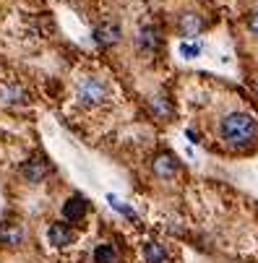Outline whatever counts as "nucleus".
Wrapping results in <instances>:
<instances>
[{
    "label": "nucleus",
    "instance_id": "obj_1",
    "mask_svg": "<svg viewBox=\"0 0 258 263\" xmlns=\"http://www.w3.org/2000/svg\"><path fill=\"white\" fill-rule=\"evenodd\" d=\"M219 136L230 148H250L258 141V120L250 112H227L219 123Z\"/></svg>",
    "mask_w": 258,
    "mask_h": 263
},
{
    "label": "nucleus",
    "instance_id": "obj_2",
    "mask_svg": "<svg viewBox=\"0 0 258 263\" xmlns=\"http://www.w3.org/2000/svg\"><path fill=\"white\" fill-rule=\"evenodd\" d=\"M76 97H79V104H84V107H99L109 97V84L99 76H86L79 81Z\"/></svg>",
    "mask_w": 258,
    "mask_h": 263
},
{
    "label": "nucleus",
    "instance_id": "obj_3",
    "mask_svg": "<svg viewBox=\"0 0 258 263\" xmlns=\"http://www.w3.org/2000/svg\"><path fill=\"white\" fill-rule=\"evenodd\" d=\"M209 26V21L198 13V11H182L177 16V31L182 40H196L198 34H204Z\"/></svg>",
    "mask_w": 258,
    "mask_h": 263
},
{
    "label": "nucleus",
    "instance_id": "obj_4",
    "mask_svg": "<svg viewBox=\"0 0 258 263\" xmlns=\"http://www.w3.org/2000/svg\"><path fill=\"white\" fill-rule=\"evenodd\" d=\"M136 47L143 58H152L154 52H159L162 47V34L157 26H141L138 29V36H136Z\"/></svg>",
    "mask_w": 258,
    "mask_h": 263
},
{
    "label": "nucleus",
    "instance_id": "obj_5",
    "mask_svg": "<svg viewBox=\"0 0 258 263\" xmlns=\"http://www.w3.org/2000/svg\"><path fill=\"white\" fill-rule=\"evenodd\" d=\"M52 172V167H50V162L45 159V157H31V159H26L24 164H21V177L26 180V182H31V185H40L47 175Z\"/></svg>",
    "mask_w": 258,
    "mask_h": 263
},
{
    "label": "nucleus",
    "instance_id": "obj_6",
    "mask_svg": "<svg viewBox=\"0 0 258 263\" xmlns=\"http://www.w3.org/2000/svg\"><path fill=\"white\" fill-rule=\"evenodd\" d=\"M120 40H123V29H120L118 21H102V24H97L94 42L99 47H115V45H120Z\"/></svg>",
    "mask_w": 258,
    "mask_h": 263
},
{
    "label": "nucleus",
    "instance_id": "obj_7",
    "mask_svg": "<svg viewBox=\"0 0 258 263\" xmlns=\"http://www.w3.org/2000/svg\"><path fill=\"white\" fill-rule=\"evenodd\" d=\"M152 172H154V177H159V180H175V175L180 172V164H177V159L172 157V154H167V152H162V154H154V159H152Z\"/></svg>",
    "mask_w": 258,
    "mask_h": 263
},
{
    "label": "nucleus",
    "instance_id": "obj_8",
    "mask_svg": "<svg viewBox=\"0 0 258 263\" xmlns=\"http://www.w3.org/2000/svg\"><path fill=\"white\" fill-rule=\"evenodd\" d=\"M86 211H89V203L84 196H70L65 203H63V219L70 221V224H81L86 219Z\"/></svg>",
    "mask_w": 258,
    "mask_h": 263
},
{
    "label": "nucleus",
    "instance_id": "obj_9",
    "mask_svg": "<svg viewBox=\"0 0 258 263\" xmlns=\"http://www.w3.org/2000/svg\"><path fill=\"white\" fill-rule=\"evenodd\" d=\"M47 240H50L52 248H68V245H73V240H76V232H73L65 221H55L47 230Z\"/></svg>",
    "mask_w": 258,
    "mask_h": 263
},
{
    "label": "nucleus",
    "instance_id": "obj_10",
    "mask_svg": "<svg viewBox=\"0 0 258 263\" xmlns=\"http://www.w3.org/2000/svg\"><path fill=\"white\" fill-rule=\"evenodd\" d=\"M24 242V227L19 221L8 219V221H0V245L6 248H19Z\"/></svg>",
    "mask_w": 258,
    "mask_h": 263
},
{
    "label": "nucleus",
    "instance_id": "obj_11",
    "mask_svg": "<svg viewBox=\"0 0 258 263\" xmlns=\"http://www.w3.org/2000/svg\"><path fill=\"white\" fill-rule=\"evenodd\" d=\"M0 102L6 107H16V104H24L26 102V91L19 86V84H8L0 89Z\"/></svg>",
    "mask_w": 258,
    "mask_h": 263
},
{
    "label": "nucleus",
    "instance_id": "obj_12",
    "mask_svg": "<svg viewBox=\"0 0 258 263\" xmlns=\"http://www.w3.org/2000/svg\"><path fill=\"white\" fill-rule=\"evenodd\" d=\"M167 255H170L167 248H164L162 242H157V240H152V242L143 245V258H146V263H164Z\"/></svg>",
    "mask_w": 258,
    "mask_h": 263
},
{
    "label": "nucleus",
    "instance_id": "obj_13",
    "mask_svg": "<svg viewBox=\"0 0 258 263\" xmlns=\"http://www.w3.org/2000/svg\"><path fill=\"white\" fill-rule=\"evenodd\" d=\"M149 109L154 112L157 120H170V115H172V107H170V102H167L162 94H154V97L149 99Z\"/></svg>",
    "mask_w": 258,
    "mask_h": 263
},
{
    "label": "nucleus",
    "instance_id": "obj_14",
    "mask_svg": "<svg viewBox=\"0 0 258 263\" xmlns=\"http://www.w3.org/2000/svg\"><path fill=\"white\" fill-rule=\"evenodd\" d=\"M94 263H118V250L113 245H97L94 248Z\"/></svg>",
    "mask_w": 258,
    "mask_h": 263
},
{
    "label": "nucleus",
    "instance_id": "obj_15",
    "mask_svg": "<svg viewBox=\"0 0 258 263\" xmlns=\"http://www.w3.org/2000/svg\"><path fill=\"white\" fill-rule=\"evenodd\" d=\"M180 55L182 58H198L201 55V45L198 42H182L180 45Z\"/></svg>",
    "mask_w": 258,
    "mask_h": 263
},
{
    "label": "nucleus",
    "instance_id": "obj_16",
    "mask_svg": "<svg viewBox=\"0 0 258 263\" xmlns=\"http://www.w3.org/2000/svg\"><path fill=\"white\" fill-rule=\"evenodd\" d=\"M245 26H248V31H250L253 36H258V11H250V13H248Z\"/></svg>",
    "mask_w": 258,
    "mask_h": 263
}]
</instances>
